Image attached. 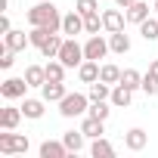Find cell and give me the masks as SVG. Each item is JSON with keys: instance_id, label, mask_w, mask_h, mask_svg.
<instances>
[{"instance_id": "cell-5", "label": "cell", "mask_w": 158, "mask_h": 158, "mask_svg": "<svg viewBox=\"0 0 158 158\" xmlns=\"http://www.w3.org/2000/svg\"><path fill=\"white\" fill-rule=\"evenodd\" d=\"M28 81H25V77H6V81L3 84H0V96H3V99H25V93H28Z\"/></svg>"}, {"instance_id": "cell-26", "label": "cell", "mask_w": 158, "mask_h": 158, "mask_svg": "<svg viewBox=\"0 0 158 158\" xmlns=\"http://www.w3.org/2000/svg\"><path fill=\"white\" fill-rule=\"evenodd\" d=\"M59 34H62V31H56V34H53V37H50L44 47H40V56H44V59H56V56H59L62 40H65V37H59Z\"/></svg>"}, {"instance_id": "cell-10", "label": "cell", "mask_w": 158, "mask_h": 158, "mask_svg": "<svg viewBox=\"0 0 158 158\" xmlns=\"http://www.w3.org/2000/svg\"><path fill=\"white\" fill-rule=\"evenodd\" d=\"M124 146H127L130 152H143V149L149 146V133H146L143 127H130V130L124 133Z\"/></svg>"}, {"instance_id": "cell-25", "label": "cell", "mask_w": 158, "mask_h": 158, "mask_svg": "<svg viewBox=\"0 0 158 158\" xmlns=\"http://www.w3.org/2000/svg\"><path fill=\"white\" fill-rule=\"evenodd\" d=\"M25 81H28L31 87H44V84H47V68H44V65H28V68H25Z\"/></svg>"}, {"instance_id": "cell-22", "label": "cell", "mask_w": 158, "mask_h": 158, "mask_svg": "<svg viewBox=\"0 0 158 158\" xmlns=\"http://www.w3.org/2000/svg\"><path fill=\"white\" fill-rule=\"evenodd\" d=\"M90 155H93V158H112V155H115V146H112L106 136H96V139L90 143Z\"/></svg>"}, {"instance_id": "cell-35", "label": "cell", "mask_w": 158, "mask_h": 158, "mask_svg": "<svg viewBox=\"0 0 158 158\" xmlns=\"http://www.w3.org/2000/svg\"><path fill=\"white\" fill-rule=\"evenodd\" d=\"M130 3H136V0H115V6H121V10H127Z\"/></svg>"}, {"instance_id": "cell-11", "label": "cell", "mask_w": 158, "mask_h": 158, "mask_svg": "<svg viewBox=\"0 0 158 158\" xmlns=\"http://www.w3.org/2000/svg\"><path fill=\"white\" fill-rule=\"evenodd\" d=\"M37 152H40V158H68V155H71L62 139H44Z\"/></svg>"}, {"instance_id": "cell-2", "label": "cell", "mask_w": 158, "mask_h": 158, "mask_svg": "<svg viewBox=\"0 0 158 158\" xmlns=\"http://www.w3.org/2000/svg\"><path fill=\"white\" fill-rule=\"evenodd\" d=\"M87 109H90V96L87 93H65L62 99H59V115L62 118H84L87 115Z\"/></svg>"}, {"instance_id": "cell-8", "label": "cell", "mask_w": 158, "mask_h": 158, "mask_svg": "<svg viewBox=\"0 0 158 158\" xmlns=\"http://www.w3.org/2000/svg\"><path fill=\"white\" fill-rule=\"evenodd\" d=\"M62 34H68V37L87 34V31H84V16L77 13V10H71V13H65V16H62Z\"/></svg>"}, {"instance_id": "cell-12", "label": "cell", "mask_w": 158, "mask_h": 158, "mask_svg": "<svg viewBox=\"0 0 158 158\" xmlns=\"http://www.w3.org/2000/svg\"><path fill=\"white\" fill-rule=\"evenodd\" d=\"M3 47H6V50H13V53H22L25 47H31V40H28V34H25V31L13 28V31H6V34H3Z\"/></svg>"}, {"instance_id": "cell-28", "label": "cell", "mask_w": 158, "mask_h": 158, "mask_svg": "<svg viewBox=\"0 0 158 158\" xmlns=\"http://www.w3.org/2000/svg\"><path fill=\"white\" fill-rule=\"evenodd\" d=\"M121 84L130 87V90H139V87H143V74H139L136 68H124V71H121Z\"/></svg>"}, {"instance_id": "cell-16", "label": "cell", "mask_w": 158, "mask_h": 158, "mask_svg": "<svg viewBox=\"0 0 158 158\" xmlns=\"http://www.w3.org/2000/svg\"><path fill=\"white\" fill-rule=\"evenodd\" d=\"M109 102H112V106H118V109H127V106L133 102V90H130V87H124V84H115V87H112Z\"/></svg>"}, {"instance_id": "cell-24", "label": "cell", "mask_w": 158, "mask_h": 158, "mask_svg": "<svg viewBox=\"0 0 158 158\" xmlns=\"http://www.w3.org/2000/svg\"><path fill=\"white\" fill-rule=\"evenodd\" d=\"M139 34L146 44H155L158 40V16H149L146 22H139Z\"/></svg>"}, {"instance_id": "cell-29", "label": "cell", "mask_w": 158, "mask_h": 158, "mask_svg": "<svg viewBox=\"0 0 158 158\" xmlns=\"http://www.w3.org/2000/svg\"><path fill=\"white\" fill-rule=\"evenodd\" d=\"M87 115H93V118H102V121H109V115H112V109H109V99H102V102H90Z\"/></svg>"}, {"instance_id": "cell-21", "label": "cell", "mask_w": 158, "mask_h": 158, "mask_svg": "<svg viewBox=\"0 0 158 158\" xmlns=\"http://www.w3.org/2000/svg\"><path fill=\"white\" fill-rule=\"evenodd\" d=\"M127 22H133V25H139V22H146L149 19V3H143V0H136V3H130L127 10Z\"/></svg>"}, {"instance_id": "cell-19", "label": "cell", "mask_w": 158, "mask_h": 158, "mask_svg": "<svg viewBox=\"0 0 158 158\" xmlns=\"http://www.w3.org/2000/svg\"><path fill=\"white\" fill-rule=\"evenodd\" d=\"M109 50H112L115 56H124V53H130V37H127L124 31H115V34H109Z\"/></svg>"}, {"instance_id": "cell-27", "label": "cell", "mask_w": 158, "mask_h": 158, "mask_svg": "<svg viewBox=\"0 0 158 158\" xmlns=\"http://www.w3.org/2000/svg\"><path fill=\"white\" fill-rule=\"evenodd\" d=\"M87 96H90V102H102V99H109V96H112V84H106V81H96V84H90Z\"/></svg>"}, {"instance_id": "cell-9", "label": "cell", "mask_w": 158, "mask_h": 158, "mask_svg": "<svg viewBox=\"0 0 158 158\" xmlns=\"http://www.w3.org/2000/svg\"><path fill=\"white\" fill-rule=\"evenodd\" d=\"M77 81H81V84H96L99 81V62L96 59H84L81 65H77Z\"/></svg>"}, {"instance_id": "cell-14", "label": "cell", "mask_w": 158, "mask_h": 158, "mask_svg": "<svg viewBox=\"0 0 158 158\" xmlns=\"http://www.w3.org/2000/svg\"><path fill=\"white\" fill-rule=\"evenodd\" d=\"M81 130L87 139H96V136H106V121L102 118H93V115H84L81 121Z\"/></svg>"}, {"instance_id": "cell-36", "label": "cell", "mask_w": 158, "mask_h": 158, "mask_svg": "<svg viewBox=\"0 0 158 158\" xmlns=\"http://www.w3.org/2000/svg\"><path fill=\"white\" fill-rule=\"evenodd\" d=\"M155 16H158V0H155Z\"/></svg>"}, {"instance_id": "cell-4", "label": "cell", "mask_w": 158, "mask_h": 158, "mask_svg": "<svg viewBox=\"0 0 158 158\" xmlns=\"http://www.w3.org/2000/svg\"><path fill=\"white\" fill-rule=\"evenodd\" d=\"M56 59H62L68 68H77L87 56H84V47L77 44L74 37H65V40H62V50H59V56H56Z\"/></svg>"}, {"instance_id": "cell-30", "label": "cell", "mask_w": 158, "mask_h": 158, "mask_svg": "<svg viewBox=\"0 0 158 158\" xmlns=\"http://www.w3.org/2000/svg\"><path fill=\"white\" fill-rule=\"evenodd\" d=\"M99 28H102V13L84 16V31H87V34H99Z\"/></svg>"}, {"instance_id": "cell-31", "label": "cell", "mask_w": 158, "mask_h": 158, "mask_svg": "<svg viewBox=\"0 0 158 158\" xmlns=\"http://www.w3.org/2000/svg\"><path fill=\"white\" fill-rule=\"evenodd\" d=\"M139 90H143L146 96H158V77L146 71V74H143V87H139Z\"/></svg>"}, {"instance_id": "cell-1", "label": "cell", "mask_w": 158, "mask_h": 158, "mask_svg": "<svg viewBox=\"0 0 158 158\" xmlns=\"http://www.w3.org/2000/svg\"><path fill=\"white\" fill-rule=\"evenodd\" d=\"M28 25H44L50 31H62V16H59V6L50 3V0H40V3H34L28 13H25Z\"/></svg>"}, {"instance_id": "cell-18", "label": "cell", "mask_w": 158, "mask_h": 158, "mask_svg": "<svg viewBox=\"0 0 158 158\" xmlns=\"http://www.w3.org/2000/svg\"><path fill=\"white\" fill-rule=\"evenodd\" d=\"M84 139H87V136H84V130H81V127H77V130H65V133H62V143L68 146V152H71V155H77V152L84 149Z\"/></svg>"}, {"instance_id": "cell-32", "label": "cell", "mask_w": 158, "mask_h": 158, "mask_svg": "<svg viewBox=\"0 0 158 158\" xmlns=\"http://www.w3.org/2000/svg\"><path fill=\"white\" fill-rule=\"evenodd\" d=\"M74 10L81 16H93V13H99V0H77Z\"/></svg>"}, {"instance_id": "cell-34", "label": "cell", "mask_w": 158, "mask_h": 158, "mask_svg": "<svg viewBox=\"0 0 158 158\" xmlns=\"http://www.w3.org/2000/svg\"><path fill=\"white\" fill-rule=\"evenodd\" d=\"M149 74H155V77H158V59H152V62H149Z\"/></svg>"}, {"instance_id": "cell-13", "label": "cell", "mask_w": 158, "mask_h": 158, "mask_svg": "<svg viewBox=\"0 0 158 158\" xmlns=\"http://www.w3.org/2000/svg\"><path fill=\"white\" fill-rule=\"evenodd\" d=\"M22 118H25L22 106H19V109H16V106H6L3 112H0V127H3V130H16V127L22 124Z\"/></svg>"}, {"instance_id": "cell-33", "label": "cell", "mask_w": 158, "mask_h": 158, "mask_svg": "<svg viewBox=\"0 0 158 158\" xmlns=\"http://www.w3.org/2000/svg\"><path fill=\"white\" fill-rule=\"evenodd\" d=\"M6 31H13V22H10V16L3 13V16H0V34H6Z\"/></svg>"}, {"instance_id": "cell-7", "label": "cell", "mask_w": 158, "mask_h": 158, "mask_svg": "<svg viewBox=\"0 0 158 158\" xmlns=\"http://www.w3.org/2000/svg\"><path fill=\"white\" fill-rule=\"evenodd\" d=\"M124 22H127V13H121V6H115V10H102V31H109V34L124 31Z\"/></svg>"}, {"instance_id": "cell-6", "label": "cell", "mask_w": 158, "mask_h": 158, "mask_svg": "<svg viewBox=\"0 0 158 158\" xmlns=\"http://www.w3.org/2000/svg\"><path fill=\"white\" fill-rule=\"evenodd\" d=\"M109 53H112V50H109V40H106V37H99V34H90V37H87V44H84V56H87V59H96V62H99V59H106Z\"/></svg>"}, {"instance_id": "cell-20", "label": "cell", "mask_w": 158, "mask_h": 158, "mask_svg": "<svg viewBox=\"0 0 158 158\" xmlns=\"http://www.w3.org/2000/svg\"><path fill=\"white\" fill-rule=\"evenodd\" d=\"M121 71H124V68H118L115 62H102V65H99V81H106V84L115 87V84H121Z\"/></svg>"}, {"instance_id": "cell-17", "label": "cell", "mask_w": 158, "mask_h": 158, "mask_svg": "<svg viewBox=\"0 0 158 158\" xmlns=\"http://www.w3.org/2000/svg\"><path fill=\"white\" fill-rule=\"evenodd\" d=\"M44 106H47V99H44V96H40V99L25 96V99H22V112H25V118H31V121L44 118Z\"/></svg>"}, {"instance_id": "cell-23", "label": "cell", "mask_w": 158, "mask_h": 158, "mask_svg": "<svg viewBox=\"0 0 158 158\" xmlns=\"http://www.w3.org/2000/svg\"><path fill=\"white\" fill-rule=\"evenodd\" d=\"M53 34H56V31H50V28H44V25H31L28 40H31V47H37V50H40V47H44V44H47Z\"/></svg>"}, {"instance_id": "cell-15", "label": "cell", "mask_w": 158, "mask_h": 158, "mask_svg": "<svg viewBox=\"0 0 158 158\" xmlns=\"http://www.w3.org/2000/svg\"><path fill=\"white\" fill-rule=\"evenodd\" d=\"M65 93H68V90H65V81H47V84L40 87V96H44L47 102H59Z\"/></svg>"}, {"instance_id": "cell-3", "label": "cell", "mask_w": 158, "mask_h": 158, "mask_svg": "<svg viewBox=\"0 0 158 158\" xmlns=\"http://www.w3.org/2000/svg\"><path fill=\"white\" fill-rule=\"evenodd\" d=\"M28 149H31V143L25 133H13V130L0 133V155H25Z\"/></svg>"}]
</instances>
